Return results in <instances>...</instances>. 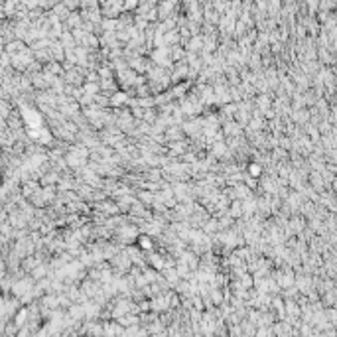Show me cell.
<instances>
[{
    "label": "cell",
    "instance_id": "6da1fadb",
    "mask_svg": "<svg viewBox=\"0 0 337 337\" xmlns=\"http://www.w3.org/2000/svg\"><path fill=\"white\" fill-rule=\"evenodd\" d=\"M14 325H16L18 329H22V327L28 325V308H20V310L14 314Z\"/></svg>",
    "mask_w": 337,
    "mask_h": 337
},
{
    "label": "cell",
    "instance_id": "7a4b0ae2",
    "mask_svg": "<svg viewBox=\"0 0 337 337\" xmlns=\"http://www.w3.org/2000/svg\"><path fill=\"white\" fill-rule=\"evenodd\" d=\"M251 174H253V176H258V174H260V168H258V166H251Z\"/></svg>",
    "mask_w": 337,
    "mask_h": 337
}]
</instances>
